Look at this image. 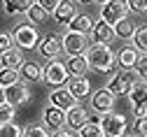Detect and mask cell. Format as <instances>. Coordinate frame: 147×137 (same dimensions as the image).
<instances>
[{"label":"cell","instance_id":"6da1fadb","mask_svg":"<svg viewBox=\"0 0 147 137\" xmlns=\"http://www.w3.org/2000/svg\"><path fill=\"white\" fill-rule=\"evenodd\" d=\"M84 56H86L91 70L105 72V74H110V77L117 72V67H115V53H112V49H110L107 44H91Z\"/></svg>","mask_w":147,"mask_h":137},{"label":"cell","instance_id":"7a4b0ae2","mask_svg":"<svg viewBox=\"0 0 147 137\" xmlns=\"http://www.w3.org/2000/svg\"><path fill=\"white\" fill-rule=\"evenodd\" d=\"M12 40H14V44L21 51L24 49H38L40 35H38V28H35L33 23H19L12 30Z\"/></svg>","mask_w":147,"mask_h":137},{"label":"cell","instance_id":"3957f363","mask_svg":"<svg viewBox=\"0 0 147 137\" xmlns=\"http://www.w3.org/2000/svg\"><path fill=\"white\" fill-rule=\"evenodd\" d=\"M128 14H131V9H128L126 0H107L100 7V21H105V23H110L115 28V23H119Z\"/></svg>","mask_w":147,"mask_h":137},{"label":"cell","instance_id":"277c9868","mask_svg":"<svg viewBox=\"0 0 147 137\" xmlns=\"http://www.w3.org/2000/svg\"><path fill=\"white\" fill-rule=\"evenodd\" d=\"M100 128H103L105 137H128L126 135L128 132V119L124 114H112V112H110L107 116H103Z\"/></svg>","mask_w":147,"mask_h":137},{"label":"cell","instance_id":"5b68a950","mask_svg":"<svg viewBox=\"0 0 147 137\" xmlns=\"http://www.w3.org/2000/svg\"><path fill=\"white\" fill-rule=\"evenodd\" d=\"M61 47H63V51L68 53V56H82V53H86V49H89V35H82V33H65L63 37H61Z\"/></svg>","mask_w":147,"mask_h":137},{"label":"cell","instance_id":"8992f818","mask_svg":"<svg viewBox=\"0 0 147 137\" xmlns=\"http://www.w3.org/2000/svg\"><path fill=\"white\" fill-rule=\"evenodd\" d=\"M68 70H65V63H61V61H49L47 65H45V82L49 84V86H54V88H61L65 82H68Z\"/></svg>","mask_w":147,"mask_h":137},{"label":"cell","instance_id":"52a82bcc","mask_svg":"<svg viewBox=\"0 0 147 137\" xmlns=\"http://www.w3.org/2000/svg\"><path fill=\"white\" fill-rule=\"evenodd\" d=\"M115 100L117 98L107 88H98L96 93H91V109H94L96 114H100V116H107L115 109Z\"/></svg>","mask_w":147,"mask_h":137},{"label":"cell","instance_id":"ba28073f","mask_svg":"<svg viewBox=\"0 0 147 137\" xmlns=\"http://www.w3.org/2000/svg\"><path fill=\"white\" fill-rule=\"evenodd\" d=\"M133 84H136V77L131 72H126V70L124 72H115L112 79H110V84H107V91L115 98L117 95H128V91H131Z\"/></svg>","mask_w":147,"mask_h":137},{"label":"cell","instance_id":"9c48e42d","mask_svg":"<svg viewBox=\"0 0 147 137\" xmlns=\"http://www.w3.org/2000/svg\"><path fill=\"white\" fill-rule=\"evenodd\" d=\"M49 105L56 107V109H61V112H70L72 107L80 105V100H77V98L72 95L68 88H54V91L49 93Z\"/></svg>","mask_w":147,"mask_h":137},{"label":"cell","instance_id":"30bf717a","mask_svg":"<svg viewBox=\"0 0 147 137\" xmlns=\"http://www.w3.org/2000/svg\"><path fill=\"white\" fill-rule=\"evenodd\" d=\"M30 100V88L26 84H14L9 88H5V102L12 105V107H19V105H26Z\"/></svg>","mask_w":147,"mask_h":137},{"label":"cell","instance_id":"8fae6325","mask_svg":"<svg viewBox=\"0 0 147 137\" xmlns=\"http://www.w3.org/2000/svg\"><path fill=\"white\" fill-rule=\"evenodd\" d=\"M38 51H40V56L49 58V61L59 58V53L63 51V47H61V37H59V35H47L45 40L38 44Z\"/></svg>","mask_w":147,"mask_h":137},{"label":"cell","instance_id":"7c38bea8","mask_svg":"<svg viewBox=\"0 0 147 137\" xmlns=\"http://www.w3.org/2000/svg\"><path fill=\"white\" fill-rule=\"evenodd\" d=\"M89 35H91L89 40H94V44H110L115 40V28L110 23H105V21H96L94 30H91Z\"/></svg>","mask_w":147,"mask_h":137},{"label":"cell","instance_id":"4fadbf2b","mask_svg":"<svg viewBox=\"0 0 147 137\" xmlns=\"http://www.w3.org/2000/svg\"><path fill=\"white\" fill-rule=\"evenodd\" d=\"M128 102H131L133 112L147 105V82L145 79H136V84L128 91Z\"/></svg>","mask_w":147,"mask_h":137},{"label":"cell","instance_id":"5bb4252c","mask_svg":"<svg viewBox=\"0 0 147 137\" xmlns=\"http://www.w3.org/2000/svg\"><path fill=\"white\" fill-rule=\"evenodd\" d=\"M42 121H45L47 128H51L54 132H56V130H61V128L65 126V112H61V109H56V107L49 105V107L42 112Z\"/></svg>","mask_w":147,"mask_h":137},{"label":"cell","instance_id":"9a60e30c","mask_svg":"<svg viewBox=\"0 0 147 137\" xmlns=\"http://www.w3.org/2000/svg\"><path fill=\"white\" fill-rule=\"evenodd\" d=\"M86 123H89V112L82 105H77V107H72L70 112H65V126H70L72 130H80Z\"/></svg>","mask_w":147,"mask_h":137},{"label":"cell","instance_id":"2e32d148","mask_svg":"<svg viewBox=\"0 0 147 137\" xmlns=\"http://www.w3.org/2000/svg\"><path fill=\"white\" fill-rule=\"evenodd\" d=\"M138 58H140V51H138L136 47H121L119 53H117V65L124 67V70L128 72V70H133V67H136Z\"/></svg>","mask_w":147,"mask_h":137},{"label":"cell","instance_id":"e0dca14e","mask_svg":"<svg viewBox=\"0 0 147 137\" xmlns=\"http://www.w3.org/2000/svg\"><path fill=\"white\" fill-rule=\"evenodd\" d=\"M75 16H77V9H75V3H72V0H61L59 7L54 9V19H56L59 23H63V26H68Z\"/></svg>","mask_w":147,"mask_h":137},{"label":"cell","instance_id":"ac0fdd59","mask_svg":"<svg viewBox=\"0 0 147 137\" xmlns=\"http://www.w3.org/2000/svg\"><path fill=\"white\" fill-rule=\"evenodd\" d=\"M21 79L24 82H28V84H38V82H45V67L42 65H38V63H24L21 65Z\"/></svg>","mask_w":147,"mask_h":137},{"label":"cell","instance_id":"d6986e66","mask_svg":"<svg viewBox=\"0 0 147 137\" xmlns=\"http://www.w3.org/2000/svg\"><path fill=\"white\" fill-rule=\"evenodd\" d=\"M65 70L70 77H84L89 72V61H86V56H70L68 61H65Z\"/></svg>","mask_w":147,"mask_h":137},{"label":"cell","instance_id":"ffe728a7","mask_svg":"<svg viewBox=\"0 0 147 137\" xmlns=\"http://www.w3.org/2000/svg\"><path fill=\"white\" fill-rule=\"evenodd\" d=\"M24 56H21V49H9V51H3L0 53V67H7V70H19L24 65Z\"/></svg>","mask_w":147,"mask_h":137},{"label":"cell","instance_id":"44dd1931","mask_svg":"<svg viewBox=\"0 0 147 137\" xmlns=\"http://www.w3.org/2000/svg\"><path fill=\"white\" fill-rule=\"evenodd\" d=\"M94 19H91L89 14H77L72 21L68 23V30L70 33H82V35H89L91 30H94Z\"/></svg>","mask_w":147,"mask_h":137},{"label":"cell","instance_id":"7402d4cb","mask_svg":"<svg viewBox=\"0 0 147 137\" xmlns=\"http://www.w3.org/2000/svg\"><path fill=\"white\" fill-rule=\"evenodd\" d=\"M68 91H70V93L80 100V98L91 95V84H89L86 77H72V79L68 82Z\"/></svg>","mask_w":147,"mask_h":137},{"label":"cell","instance_id":"603a6c76","mask_svg":"<svg viewBox=\"0 0 147 137\" xmlns=\"http://www.w3.org/2000/svg\"><path fill=\"white\" fill-rule=\"evenodd\" d=\"M136 30H138V23L133 21L131 16H126V19H121L119 23H115V35L121 37V40H131V37L136 35Z\"/></svg>","mask_w":147,"mask_h":137},{"label":"cell","instance_id":"cb8c5ba5","mask_svg":"<svg viewBox=\"0 0 147 137\" xmlns=\"http://www.w3.org/2000/svg\"><path fill=\"white\" fill-rule=\"evenodd\" d=\"M33 3L35 0H3V9L5 14H21V12H28Z\"/></svg>","mask_w":147,"mask_h":137},{"label":"cell","instance_id":"d4e9b609","mask_svg":"<svg viewBox=\"0 0 147 137\" xmlns=\"http://www.w3.org/2000/svg\"><path fill=\"white\" fill-rule=\"evenodd\" d=\"M21 82V74L19 70H7V67H0V88H9L14 84H19Z\"/></svg>","mask_w":147,"mask_h":137},{"label":"cell","instance_id":"484cf974","mask_svg":"<svg viewBox=\"0 0 147 137\" xmlns=\"http://www.w3.org/2000/svg\"><path fill=\"white\" fill-rule=\"evenodd\" d=\"M26 14H28V21H30L33 26H38V23L47 21V12H45V9H42L38 3H33V5H30V9H28Z\"/></svg>","mask_w":147,"mask_h":137},{"label":"cell","instance_id":"4316f807","mask_svg":"<svg viewBox=\"0 0 147 137\" xmlns=\"http://www.w3.org/2000/svg\"><path fill=\"white\" fill-rule=\"evenodd\" d=\"M77 135H80V137H105L100 123H94V121H89L86 126H82V128L77 130Z\"/></svg>","mask_w":147,"mask_h":137},{"label":"cell","instance_id":"83f0119b","mask_svg":"<svg viewBox=\"0 0 147 137\" xmlns=\"http://www.w3.org/2000/svg\"><path fill=\"white\" fill-rule=\"evenodd\" d=\"M133 40H136V49L147 53V26H138V30H136V35H133Z\"/></svg>","mask_w":147,"mask_h":137},{"label":"cell","instance_id":"f1b7e54d","mask_svg":"<svg viewBox=\"0 0 147 137\" xmlns=\"http://www.w3.org/2000/svg\"><path fill=\"white\" fill-rule=\"evenodd\" d=\"M14 109H16V107H12V105H7V102L0 105V128H3L5 123H12V121H14V116H16Z\"/></svg>","mask_w":147,"mask_h":137},{"label":"cell","instance_id":"f546056e","mask_svg":"<svg viewBox=\"0 0 147 137\" xmlns=\"http://www.w3.org/2000/svg\"><path fill=\"white\" fill-rule=\"evenodd\" d=\"M21 135H24L21 126H16L14 121L12 123H5L3 128H0V137H21Z\"/></svg>","mask_w":147,"mask_h":137},{"label":"cell","instance_id":"4dcf8cb0","mask_svg":"<svg viewBox=\"0 0 147 137\" xmlns=\"http://www.w3.org/2000/svg\"><path fill=\"white\" fill-rule=\"evenodd\" d=\"M21 137H51L42 126H28V128H24V135Z\"/></svg>","mask_w":147,"mask_h":137},{"label":"cell","instance_id":"1f68e13d","mask_svg":"<svg viewBox=\"0 0 147 137\" xmlns=\"http://www.w3.org/2000/svg\"><path fill=\"white\" fill-rule=\"evenodd\" d=\"M126 5L136 14H147V0H126Z\"/></svg>","mask_w":147,"mask_h":137},{"label":"cell","instance_id":"d6a6232c","mask_svg":"<svg viewBox=\"0 0 147 137\" xmlns=\"http://www.w3.org/2000/svg\"><path fill=\"white\" fill-rule=\"evenodd\" d=\"M136 72H138L140 79H145V82H147V53L138 58V63H136Z\"/></svg>","mask_w":147,"mask_h":137},{"label":"cell","instance_id":"836d02e7","mask_svg":"<svg viewBox=\"0 0 147 137\" xmlns=\"http://www.w3.org/2000/svg\"><path fill=\"white\" fill-rule=\"evenodd\" d=\"M9 49H14L12 35H9V33H0V53H3V51H9Z\"/></svg>","mask_w":147,"mask_h":137},{"label":"cell","instance_id":"e575fe53","mask_svg":"<svg viewBox=\"0 0 147 137\" xmlns=\"http://www.w3.org/2000/svg\"><path fill=\"white\" fill-rule=\"evenodd\" d=\"M133 130H136V135L138 137H147V119H136V123H133Z\"/></svg>","mask_w":147,"mask_h":137},{"label":"cell","instance_id":"d590c367","mask_svg":"<svg viewBox=\"0 0 147 137\" xmlns=\"http://www.w3.org/2000/svg\"><path fill=\"white\" fill-rule=\"evenodd\" d=\"M35 3H38V5H40L47 14H49V12H54V9L59 7V3H61V0H35Z\"/></svg>","mask_w":147,"mask_h":137},{"label":"cell","instance_id":"8d00e7d4","mask_svg":"<svg viewBox=\"0 0 147 137\" xmlns=\"http://www.w3.org/2000/svg\"><path fill=\"white\" fill-rule=\"evenodd\" d=\"M133 114H136V119H140V116H142V119H147V105H145V107H140V109H136Z\"/></svg>","mask_w":147,"mask_h":137},{"label":"cell","instance_id":"74e56055","mask_svg":"<svg viewBox=\"0 0 147 137\" xmlns=\"http://www.w3.org/2000/svg\"><path fill=\"white\" fill-rule=\"evenodd\" d=\"M51 137H75V135H72V132H68V130H63V128H61V130H56V132H54Z\"/></svg>","mask_w":147,"mask_h":137},{"label":"cell","instance_id":"f35d334b","mask_svg":"<svg viewBox=\"0 0 147 137\" xmlns=\"http://www.w3.org/2000/svg\"><path fill=\"white\" fill-rule=\"evenodd\" d=\"M72 3H77V5H91L94 0H72Z\"/></svg>","mask_w":147,"mask_h":137},{"label":"cell","instance_id":"ab89813d","mask_svg":"<svg viewBox=\"0 0 147 137\" xmlns=\"http://www.w3.org/2000/svg\"><path fill=\"white\" fill-rule=\"evenodd\" d=\"M0 105H5V91L0 88Z\"/></svg>","mask_w":147,"mask_h":137},{"label":"cell","instance_id":"60d3db41","mask_svg":"<svg viewBox=\"0 0 147 137\" xmlns=\"http://www.w3.org/2000/svg\"><path fill=\"white\" fill-rule=\"evenodd\" d=\"M131 137H138V135H131Z\"/></svg>","mask_w":147,"mask_h":137},{"label":"cell","instance_id":"b9f144b4","mask_svg":"<svg viewBox=\"0 0 147 137\" xmlns=\"http://www.w3.org/2000/svg\"><path fill=\"white\" fill-rule=\"evenodd\" d=\"M103 3H107V0H103Z\"/></svg>","mask_w":147,"mask_h":137}]
</instances>
